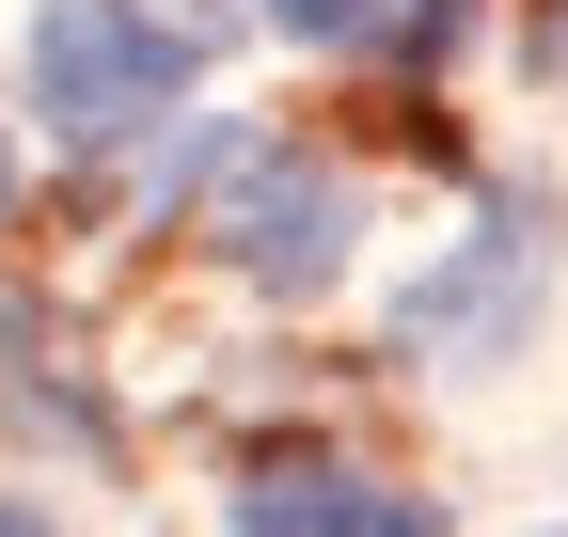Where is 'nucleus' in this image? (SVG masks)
<instances>
[{
  "label": "nucleus",
  "mask_w": 568,
  "mask_h": 537,
  "mask_svg": "<svg viewBox=\"0 0 568 537\" xmlns=\"http://www.w3.org/2000/svg\"><path fill=\"white\" fill-rule=\"evenodd\" d=\"M190 95V32L159 0H48L32 17V111L48 143H142Z\"/></svg>",
  "instance_id": "obj_1"
},
{
  "label": "nucleus",
  "mask_w": 568,
  "mask_h": 537,
  "mask_svg": "<svg viewBox=\"0 0 568 537\" xmlns=\"http://www.w3.org/2000/svg\"><path fill=\"white\" fill-rule=\"evenodd\" d=\"M205 237H222L237 285L316 301V285H347V253H364V190H347L332 159H301V143H237V159H222V206H205Z\"/></svg>",
  "instance_id": "obj_2"
},
{
  "label": "nucleus",
  "mask_w": 568,
  "mask_h": 537,
  "mask_svg": "<svg viewBox=\"0 0 568 537\" xmlns=\"http://www.w3.org/2000/svg\"><path fill=\"white\" fill-rule=\"evenodd\" d=\"M537 253H552V206H521V190H506V206H489V237L395 301V348H506L521 301H537Z\"/></svg>",
  "instance_id": "obj_3"
},
{
  "label": "nucleus",
  "mask_w": 568,
  "mask_h": 537,
  "mask_svg": "<svg viewBox=\"0 0 568 537\" xmlns=\"http://www.w3.org/2000/svg\"><path fill=\"white\" fill-rule=\"evenodd\" d=\"M237 537H443V506L426 490H364V475H253L237 490Z\"/></svg>",
  "instance_id": "obj_4"
},
{
  "label": "nucleus",
  "mask_w": 568,
  "mask_h": 537,
  "mask_svg": "<svg viewBox=\"0 0 568 537\" xmlns=\"http://www.w3.org/2000/svg\"><path fill=\"white\" fill-rule=\"evenodd\" d=\"M253 143V126H174V143L159 159H142V190H159V206H174V190H222V159Z\"/></svg>",
  "instance_id": "obj_5"
},
{
  "label": "nucleus",
  "mask_w": 568,
  "mask_h": 537,
  "mask_svg": "<svg viewBox=\"0 0 568 537\" xmlns=\"http://www.w3.org/2000/svg\"><path fill=\"white\" fill-rule=\"evenodd\" d=\"M268 32H284V48H364L379 0H268Z\"/></svg>",
  "instance_id": "obj_6"
},
{
  "label": "nucleus",
  "mask_w": 568,
  "mask_h": 537,
  "mask_svg": "<svg viewBox=\"0 0 568 537\" xmlns=\"http://www.w3.org/2000/svg\"><path fill=\"white\" fill-rule=\"evenodd\" d=\"M0 537H63V521H48V506H32V490H0Z\"/></svg>",
  "instance_id": "obj_7"
},
{
  "label": "nucleus",
  "mask_w": 568,
  "mask_h": 537,
  "mask_svg": "<svg viewBox=\"0 0 568 537\" xmlns=\"http://www.w3.org/2000/svg\"><path fill=\"white\" fill-rule=\"evenodd\" d=\"M537 80H568V17H537Z\"/></svg>",
  "instance_id": "obj_8"
}]
</instances>
